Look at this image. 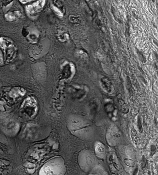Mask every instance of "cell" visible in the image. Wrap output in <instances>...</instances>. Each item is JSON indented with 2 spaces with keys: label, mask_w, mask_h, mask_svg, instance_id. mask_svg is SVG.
I'll return each mask as SVG.
<instances>
[{
  "label": "cell",
  "mask_w": 158,
  "mask_h": 175,
  "mask_svg": "<svg viewBox=\"0 0 158 175\" xmlns=\"http://www.w3.org/2000/svg\"><path fill=\"white\" fill-rule=\"evenodd\" d=\"M23 112L29 117L35 115L37 112V104L35 99L32 97L26 98L21 105Z\"/></svg>",
  "instance_id": "obj_3"
},
{
  "label": "cell",
  "mask_w": 158,
  "mask_h": 175,
  "mask_svg": "<svg viewBox=\"0 0 158 175\" xmlns=\"http://www.w3.org/2000/svg\"><path fill=\"white\" fill-rule=\"evenodd\" d=\"M45 0H39L32 5H28L26 7L27 11L30 14H33L40 11L45 5Z\"/></svg>",
  "instance_id": "obj_4"
},
{
  "label": "cell",
  "mask_w": 158,
  "mask_h": 175,
  "mask_svg": "<svg viewBox=\"0 0 158 175\" xmlns=\"http://www.w3.org/2000/svg\"><path fill=\"white\" fill-rule=\"evenodd\" d=\"M20 1H21L22 2L25 3L29 1H30V0H20Z\"/></svg>",
  "instance_id": "obj_9"
},
{
  "label": "cell",
  "mask_w": 158,
  "mask_h": 175,
  "mask_svg": "<svg viewBox=\"0 0 158 175\" xmlns=\"http://www.w3.org/2000/svg\"><path fill=\"white\" fill-rule=\"evenodd\" d=\"M0 48L2 52L4 63H9L16 57L18 48L14 43L6 38H0Z\"/></svg>",
  "instance_id": "obj_1"
},
{
  "label": "cell",
  "mask_w": 158,
  "mask_h": 175,
  "mask_svg": "<svg viewBox=\"0 0 158 175\" xmlns=\"http://www.w3.org/2000/svg\"><path fill=\"white\" fill-rule=\"evenodd\" d=\"M124 163L126 164V166H132V164H133V161L131 160V159H124Z\"/></svg>",
  "instance_id": "obj_6"
},
{
  "label": "cell",
  "mask_w": 158,
  "mask_h": 175,
  "mask_svg": "<svg viewBox=\"0 0 158 175\" xmlns=\"http://www.w3.org/2000/svg\"><path fill=\"white\" fill-rule=\"evenodd\" d=\"M52 9L54 10V11H55L56 14L58 15V16H63V14H61V11L58 9V8H57L56 7H54V6H52Z\"/></svg>",
  "instance_id": "obj_7"
},
{
  "label": "cell",
  "mask_w": 158,
  "mask_h": 175,
  "mask_svg": "<svg viewBox=\"0 0 158 175\" xmlns=\"http://www.w3.org/2000/svg\"><path fill=\"white\" fill-rule=\"evenodd\" d=\"M3 63H4V61H3L2 52V50L0 48V65H2Z\"/></svg>",
  "instance_id": "obj_8"
},
{
  "label": "cell",
  "mask_w": 158,
  "mask_h": 175,
  "mask_svg": "<svg viewBox=\"0 0 158 175\" xmlns=\"http://www.w3.org/2000/svg\"><path fill=\"white\" fill-rule=\"evenodd\" d=\"M63 166L59 161L54 160L49 161L43 166L39 175H61Z\"/></svg>",
  "instance_id": "obj_2"
},
{
  "label": "cell",
  "mask_w": 158,
  "mask_h": 175,
  "mask_svg": "<svg viewBox=\"0 0 158 175\" xmlns=\"http://www.w3.org/2000/svg\"><path fill=\"white\" fill-rule=\"evenodd\" d=\"M96 151L99 153H103L105 152V147L101 143H97L96 147Z\"/></svg>",
  "instance_id": "obj_5"
}]
</instances>
